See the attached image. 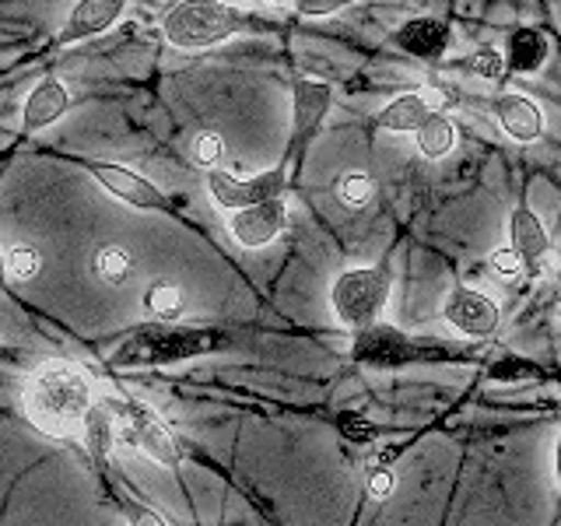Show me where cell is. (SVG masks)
Returning <instances> with one entry per match:
<instances>
[{
	"mask_svg": "<svg viewBox=\"0 0 561 526\" xmlns=\"http://www.w3.org/2000/svg\"><path fill=\"white\" fill-rule=\"evenodd\" d=\"M84 169L105 193H110V197H116L123 204H130L137 210H172V201L165 197V193L127 165L99 162V158H92V162H84Z\"/></svg>",
	"mask_w": 561,
	"mask_h": 526,
	"instance_id": "9c48e42d",
	"label": "cell"
},
{
	"mask_svg": "<svg viewBox=\"0 0 561 526\" xmlns=\"http://www.w3.org/2000/svg\"><path fill=\"white\" fill-rule=\"evenodd\" d=\"M218 347H225V333L215 327L151 320L145 327H134L127 338L113 347L110 362L116 368H158V365H180L190 358H204Z\"/></svg>",
	"mask_w": 561,
	"mask_h": 526,
	"instance_id": "7a4b0ae2",
	"label": "cell"
},
{
	"mask_svg": "<svg viewBox=\"0 0 561 526\" xmlns=\"http://www.w3.org/2000/svg\"><path fill=\"white\" fill-rule=\"evenodd\" d=\"M365 488H368V499H390L393 495V488H397V478H393V470H368L365 473Z\"/></svg>",
	"mask_w": 561,
	"mask_h": 526,
	"instance_id": "f546056e",
	"label": "cell"
},
{
	"mask_svg": "<svg viewBox=\"0 0 561 526\" xmlns=\"http://www.w3.org/2000/svg\"><path fill=\"white\" fill-rule=\"evenodd\" d=\"M92 408V379L70 362H46L25 386L28 421L53 438H78Z\"/></svg>",
	"mask_w": 561,
	"mask_h": 526,
	"instance_id": "6da1fadb",
	"label": "cell"
},
{
	"mask_svg": "<svg viewBox=\"0 0 561 526\" xmlns=\"http://www.w3.org/2000/svg\"><path fill=\"white\" fill-rule=\"evenodd\" d=\"M554 473H558V488H561V432H558V446H554Z\"/></svg>",
	"mask_w": 561,
	"mask_h": 526,
	"instance_id": "d6a6232c",
	"label": "cell"
},
{
	"mask_svg": "<svg viewBox=\"0 0 561 526\" xmlns=\"http://www.w3.org/2000/svg\"><path fill=\"white\" fill-rule=\"evenodd\" d=\"M390 291H393L390 267H382V263H376V267H351L333 277L330 306L333 316L355 333L379 323L386 302H390Z\"/></svg>",
	"mask_w": 561,
	"mask_h": 526,
	"instance_id": "5b68a950",
	"label": "cell"
},
{
	"mask_svg": "<svg viewBox=\"0 0 561 526\" xmlns=\"http://www.w3.org/2000/svg\"><path fill=\"white\" fill-rule=\"evenodd\" d=\"M508 245H513V253L523 260V271L530 277L543 271V260L551 253V239L543 221L526 204L513 207V215H508Z\"/></svg>",
	"mask_w": 561,
	"mask_h": 526,
	"instance_id": "7c38bea8",
	"label": "cell"
},
{
	"mask_svg": "<svg viewBox=\"0 0 561 526\" xmlns=\"http://www.w3.org/2000/svg\"><path fill=\"white\" fill-rule=\"evenodd\" d=\"M70 110V92H67V84L57 81V78H46L39 81L28 92L25 99V113H22V134L32 137V134H39L46 127H53L64 113Z\"/></svg>",
	"mask_w": 561,
	"mask_h": 526,
	"instance_id": "9a60e30c",
	"label": "cell"
},
{
	"mask_svg": "<svg viewBox=\"0 0 561 526\" xmlns=\"http://www.w3.org/2000/svg\"><path fill=\"white\" fill-rule=\"evenodd\" d=\"M123 11H127V0H78L67 14V25L60 28V43L92 39L110 28Z\"/></svg>",
	"mask_w": 561,
	"mask_h": 526,
	"instance_id": "2e32d148",
	"label": "cell"
},
{
	"mask_svg": "<svg viewBox=\"0 0 561 526\" xmlns=\"http://www.w3.org/2000/svg\"><path fill=\"white\" fill-rule=\"evenodd\" d=\"M267 4H280V0H267Z\"/></svg>",
	"mask_w": 561,
	"mask_h": 526,
	"instance_id": "d590c367",
	"label": "cell"
},
{
	"mask_svg": "<svg viewBox=\"0 0 561 526\" xmlns=\"http://www.w3.org/2000/svg\"><path fill=\"white\" fill-rule=\"evenodd\" d=\"M337 201L344 204V207H351V210H362L365 204H373V197H376V183H373V175L368 172H344L341 180H337Z\"/></svg>",
	"mask_w": 561,
	"mask_h": 526,
	"instance_id": "603a6c76",
	"label": "cell"
},
{
	"mask_svg": "<svg viewBox=\"0 0 561 526\" xmlns=\"http://www.w3.org/2000/svg\"><path fill=\"white\" fill-rule=\"evenodd\" d=\"M4 288H8V256L0 253V291H4Z\"/></svg>",
	"mask_w": 561,
	"mask_h": 526,
	"instance_id": "836d02e7",
	"label": "cell"
},
{
	"mask_svg": "<svg viewBox=\"0 0 561 526\" xmlns=\"http://www.w3.org/2000/svg\"><path fill=\"white\" fill-rule=\"evenodd\" d=\"M393 43L417 60H443L453 43V28L443 18H411L393 32Z\"/></svg>",
	"mask_w": 561,
	"mask_h": 526,
	"instance_id": "4fadbf2b",
	"label": "cell"
},
{
	"mask_svg": "<svg viewBox=\"0 0 561 526\" xmlns=\"http://www.w3.org/2000/svg\"><path fill=\"white\" fill-rule=\"evenodd\" d=\"M491 263H495V271H499L502 277H516V274H523V260L513 253V245H505V250H499L495 256H491Z\"/></svg>",
	"mask_w": 561,
	"mask_h": 526,
	"instance_id": "1f68e13d",
	"label": "cell"
},
{
	"mask_svg": "<svg viewBox=\"0 0 561 526\" xmlns=\"http://www.w3.org/2000/svg\"><path fill=\"white\" fill-rule=\"evenodd\" d=\"M250 14L225 4V0H180L165 11L162 32L175 49L197 53L232 39V35L250 28Z\"/></svg>",
	"mask_w": 561,
	"mask_h": 526,
	"instance_id": "277c9868",
	"label": "cell"
},
{
	"mask_svg": "<svg viewBox=\"0 0 561 526\" xmlns=\"http://www.w3.org/2000/svg\"><path fill=\"white\" fill-rule=\"evenodd\" d=\"M414 140H417V151L432 158V162H438V158H446L456 145V127L453 119L443 116V113H432L421 127L414 130Z\"/></svg>",
	"mask_w": 561,
	"mask_h": 526,
	"instance_id": "ffe728a7",
	"label": "cell"
},
{
	"mask_svg": "<svg viewBox=\"0 0 561 526\" xmlns=\"http://www.w3.org/2000/svg\"><path fill=\"white\" fill-rule=\"evenodd\" d=\"M463 70H470L473 78H484V81H505V57L499 49H473L470 57H463L460 64Z\"/></svg>",
	"mask_w": 561,
	"mask_h": 526,
	"instance_id": "cb8c5ba5",
	"label": "cell"
},
{
	"mask_svg": "<svg viewBox=\"0 0 561 526\" xmlns=\"http://www.w3.org/2000/svg\"><path fill=\"white\" fill-rule=\"evenodd\" d=\"M110 411L119 421V438L130 443L134 449H140L145 456H151L154 464H162L169 470L183 467V449L175 443V435L169 432V425L158 418L148 403L140 400H110Z\"/></svg>",
	"mask_w": 561,
	"mask_h": 526,
	"instance_id": "8992f818",
	"label": "cell"
},
{
	"mask_svg": "<svg viewBox=\"0 0 561 526\" xmlns=\"http://www.w3.org/2000/svg\"><path fill=\"white\" fill-rule=\"evenodd\" d=\"M43 271V253L28 242H18L8 250V274L14 281H35V274Z\"/></svg>",
	"mask_w": 561,
	"mask_h": 526,
	"instance_id": "d4e9b609",
	"label": "cell"
},
{
	"mask_svg": "<svg viewBox=\"0 0 561 526\" xmlns=\"http://www.w3.org/2000/svg\"><path fill=\"white\" fill-rule=\"evenodd\" d=\"M537 376H543L537 365H530V362H523V358H502L499 365H491V379H505V382H516V379H537Z\"/></svg>",
	"mask_w": 561,
	"mask_h": 526,
	"instance_id": "f1b7e54d",
	"label": "cell"
},
{
	"mask_svg": "<svg viewBox=\"0 0 561 526\" xmlns=\"http://www.w3.org/2000/svg\"><path fill=\"white\" fill-rule=\"evenodd\" d=\"M478 351L470 344L411 338L393 323H373L351 333V358L368 368H408V365H460L470 362Z\"/></svg>",
	"mask_w": 561,
	"mask_h": 526,
	"instance_id": "3957f363",
	"label": "cell"
},
{
	"mask_svg": "<svg viewBox=\"0 0 561 526\" xmlns=\"http://www.w3.org/2000/svg\"><path fill=\"white\" fill-rule=\"evenodd\" d=\"M432 113H435V110L428 105L425 92H403V95H397V99L376 116V123H379L382 130H393V134H414Z\"/></svg>",
	"mask_w": 561,
	"mask_h": 526,
	"instance_id": "d6986e66",
	"label": "cell"
},
{
	"mask_svg": "<svg viewBox=\"0 0 561 526\" xmlns=\"http://www.w3.org/2000/svg\"><path fill=\"white\" fill-rule=\"evenodd\" d=\"M337 428H341V435L347 438V443H355V446H368V443H376V438H379L376 421H368L358 411H341L337 414Z\"/></svg>",
	"mask_w": 561,
	"mask_h": 526,
	"instance_id": "484cf974",
	"label": "cell"
},
{
	"mask_svg": "<svg viewBox=\"0 0 561 526\" xmlns=\"http://www.w3.org/2000/svg\"><path fill=\"white\" fill-rule=\"evenodd\" d=\"M78 443L84 446V453L92 456L95 467H105L110 464V456L119 443V421L116 414L110 411V403H95L92 411H88L84 425H81V435Z\"/></svg>",
	"mask_w": 561,
	"mask_h": 526,
	"instance_id": "ac0fdd59",
	"label": "cell"
},
{
	"mask_svg": "<svg viewBox=\"0 0 561 526\" xmlns=\"http://www.w3.org/2000/svg\"><path fill=\"white\" fill-rule=\"evenodd\" d=\"M491 110H495L502 130L516 140V145H537L540 134H543V113L534 99H526L519 92H502L495 102H491Z\"/></svg>",
	"mask_w": 561,
	"mask_h": 526,
	"instance_id": "5bb4252c",
	"label": "cell"
},
{
	"mask_svg": "<svg viewBox=\"0 0 561 526\" xmlns=\"http://www.w3.org/2000/svg\"><path fill=\"white\" fill-rule=\"evenodd\" d=\"M113 502H116V508L123 513V519H127V526H169L162 516L154 513V508L140 505V502H134L127 495H119V491H113Z\"/></svg>",
	"mask_w": 561,
	"mask_h": 526,
	"instance_id": "4316f807",
	"label": "cell"
},
{
	"mask_svg": "<svg viewBox=\"0 0 561 526\" xmlns=\"http://www.w3.org/2000/svg\"><path fill=\"white\" fill-rule=\"evenodd\" d=\"M225 158V140L218 134H201L193 140V162L204 169H218V162Z\"/></svg>",
	"mask_w": 561,
	"mask_h": 526,
	"instance_id": "83f0119b",
	"label": "cell"
},
{
	"mask_svg": "<svg viewBox=\"0 0 561 526\" xmlns=\"http://www.w3.org/2000/svg\"><path fill=\"white\" fill-rule=\"evenodd\" d=\"M333 105V88L327 81H309V78H295L291 84V145L285 162L302 165V158L309 145L320 134L323 119L330 116Z\"/></svg>",
	"mask_w": 561,
	"mask_h": 526,
	"instance_id": "ba28073f",
	"label": "cell"
},
{
	"mask_svg": "<svg viewBox=\"0 0 561 526\" xmlns=\"http://www.w3.org/2000/svg\"><path fill=\"white\" fill-rule=\"evenodd\" d=\"M95 274L105 281V285H127L130 274H134V256L123 250V245H102L95 253Z\"/></svg>",
	"mask_w": 561,
	"mask_h": 526,
	"instance_id": "7402d4cb",
	"label": "cell"
},
{
	"mask_svg": "<svg viewBox=\"0 0 561 526\" xmlns=\"http://www.w3.org/2000/svg\"><path fill=\"white\" fill-rule=\"evenodd\" d=\"M443 320L453 330H460L463 338L484 341V338H491V333L499 330L502 309H499V302L491 295L470 288V285H456L446 295V302H443Z\"/></svg>",
	"mask_w": 561,
	"mask_h": 526,
	"instance_id": "30bf717a",
	"label": "cell"
},
{
	"mask_svg": "<svg viewBox=\"0 0 561 526\" xmlns=\"http://www.w3.org/2000/svg\"><path fill=\"white\" fill-rule=\"evenodd\" d=\"M207 190H210V201L225 207L228 215L242 207L263 204V201H277V197H285V190H288V162H280L260 175H250V180H239V175L225 169H210Z\"/></svg>",
	"mask_w": 561,
	"mask_h": 526,
	"instance_id": "52a82bcc",
	"label": "cell"
},
{
	"mask_svg": "<svg viewBox=\"0 0 561 526\" xmlns=\"http://www.w3.org/2000/svg\"><path fill=\"white\" fill-rule=\"evenodd\" d=\"M355 0H295V11L306 14V18H327V14H337Z\"/></svg>",
	"mask_w": 561,
	"mask_h": 526,
	"instance_id": "4dcf8cb0",
	"label": "cell"
},
{
	"mask_svg": "<svg viewBox=\"0 0 561 526\" xmlns=\"http://www.w3.org/2000/svg\"><path fill=\"white\" fill-rule=\"evenodd\" d=\"M502 57H505V70H513V75H537L551 57V39L534 25H519L508 32Z\"/></svg>",
	"mask_w": 561,
	"mask_h": 526,
	"instance_id": "e0dca14e",
	"label": "cell"
},
{
	"mask_svg": "<svg viewBox=\"0 0 561 526\" xmlns=\"http://www.w3.org/2000/svg\"><path fill=\"white\" fill-rule=\"evenodd\" d=\"M285 225H288V204H285V197H277V201H263L253 207L232 210L228 232H232V239L239 245H245V250H260V245L274 242L280 232H285Z\"/></svg>",
	"mask_w": 561,
	"mask_h": 526,
	"instance_id": "8fae6325",
	"label": "cell"
},
{
	"mask_svg": "<svg viewBox=\"0 0 561 526\" xmlns=\"http://www.w3.org/2000/svg\"><path fill=\"white\" fill-rule=\"evenodd\" d=\"M183 291L169 285V281H154V285L145 291V309L162 323H175L183 316Z\"/></svg>",
	"mask_w": 561,
	"mask_h": 526,
	"instance_id": "44dd1931",
	"label": "cell"
},
{
	"mask_svg": "<svg viewBox=\"0 0 561 526\" xmlns=\"http://www.w3.org/2000/svg\"><path fill=\"white\" fill-rule=\"evenodd\" d=\"M558 295H561V271H558Z\"/></svg>",
	"mask_w": 561,
	"mask_h": 526,
	"instance_id": "e575fe53",
	"label": "cell"
}]
</instances>
